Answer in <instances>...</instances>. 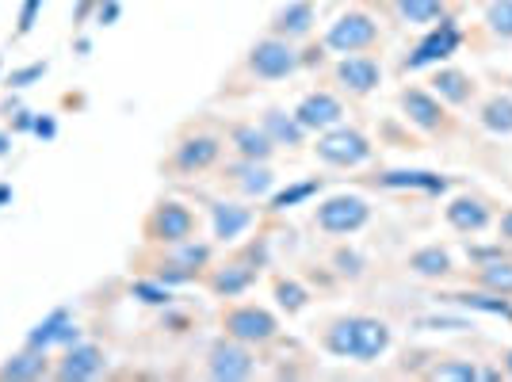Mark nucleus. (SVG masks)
Instances as JSON below:
<instances>
[{"instance_id": "obj_1", "label": "nucleus", "mask_w": 512, "mask_h": 382, "mask_svg": "<svg viewBox=\"0 0 512 382\" xmlns=\"http://www.w3.org/2000/svg\"><path fill=\"white\" fill-rule=\"evenodd\" d=\"M390 344H394L390 325L371 314H341V318L325 321V329H321V348L337 360L375 363L390 352Z\"/></svg>"}, {"instance_id": "obj_2", "label": "nucleus", "mask_w": 512, "mask_h": 382, "mask_svg": "<svg viewBox=\"0 0 512 382\" xmlns=\"http://www.w3.org/2000/svg\"><path fill=\"white\" fill-rule=\"evenodd\" d=\"M321 43H325V50H333V54H367V50H379L383 46V27H379V20L371 12L348 8V12H341L337 20L329 23V31H325Z\"/></svg>"}, {"instance_id": "obj_3", "label": "nucleus", "mask_w": 512, "mask_h": 382, "mask_svg": "<svg viewBox=\"0 0 512 382\" xmlns=\"http://www.w3.org/2000/svg\"><path fill=\"white\" fill-rule=\"evenodd\" d=\"M245 69L256 81H287L302 69V54L295 50L291 39H279V35H264L249 46L245 54Z\"/></svg>"}, {"instance_id": "obj_4", "label": "nucleus", "mask_w": 512, "mask_h": 382, "mask_svg": "<svg viewBox=\"0 0 512 382\" xmlns=\"http://www.w3.org/2000/svg\"><path fill=\"white\" fill-rule=\"evenodd\" d=\"M325 165H333V169H360L367 165L371 157H375V146H371V138L356 127H333V130H321L318 146H314Z\"/></svg>"}, {"instance_id": "obj_5", "label": "nucleus", "mask_w": 512, "mask_h": 382, "mask_svg": "<svg viewBox=\"0 0 512 382\" xmlns=\"http://www.w3.org/2000/svg\"><path fill=\"white\" fill-rule=\"evenodd\" d=\"M398 107H402V115H406L413 127L432 134V138H448L451 130H455V119L448 115V104H444L436 92H428V88L406 85L398 92Z\"/></svg>"}, {"instance_id": "obj_6", "label": "nucleus", "mask_w": 512, "mask_h": 382, "mask_svg": "<svg viewBox=\"0 0 512 382\" xmlns=\"http://www.w3.org/2000/svg\"><path fill=\"white\" fill-rule=\"evenodd\" d=\"M367 222H371V203L360 199V195H329L314 211V226H318L321 234L333 237L360 234Z\"/></svg>"}, {"instance_id": "obj_7", "label": "nucleus", "mask_w": 512, "mask_h": 382, "mask_svg": "<svg viewBox=\"0 0 512 382\" xmlns=\"http://www.w3.org/2000/svg\"><path fill=\"white\" fill-rule=\"evenodd\" d=\"M333 85L352 100H363L383 85V62L371 54H341V62L333 65Z\"/></svg>"}, {"instance_id": "obj_8", "label": "nucleus", "mask_w": 512, "mask_h": 382, "mask_svg": "<svg viewBox=\"0 0 512 382\" xmlns=\"http://www.w3.org/2000/svg\"><path fill=\"white\" fill-rule=\"evenodd\" d=\"M222 329H226V337L241 340V344H268V340H276L279 321L264 306H230V310H222Z\"/></svg>"}, {"instance_id": "obj_9", "label": "nucleus", "mask_w": 512, "mask_h": 382, "mask_svg": "<svg viewBox=\"0 0 512 382\" xmlns=\"http://www.w3.org/2000/svg\"><path fill=\"white\" fill-rule=\"evenodd\" d=\"M459 43H463V27L451 20V16H440V23H436L425 39L417 43V50H413L406 62H402V69H406V73H413V69H425V65L448 62L451 54L459 50Z\"/></svg>"}, {"instance_id": "obj_10", "label": "nucleus", "mask_w": 512, "mask_h": 382, "mask_svg": "<svg viewBox=\"0 0 512 382\" xmlns=\"http://www.w3.org/2000/svg\"><path fill=\"white\" fill-rule=\"evenodd\" d=\"M256 371V360H253V344H241L234 337H222L211 344V352H207V375L218 382H241L249 379Z\"/></svg>"}, {"instance_id": "obj_11", "label": "nucleus", "mask_w": 512, "mask_h": 382, "mask_svg": "<svg viewBox=\"0 0 512 382\" xmlns=\"http://www.w3.org/2000/svg\"><path fill=\"white\" fill-rule=\"evenodd\" d=\"M146 237L157 245H180V241H192L195 237V214L184 203H157L146 218Z\"/></svg>"}, {"instance_id": "obj_12", "label": "nucleus", "mask_w": 512, "mask_h": 382, "mask_svg": "<svg viewBox=\"0 0 512 382\" xmlns=\"http://www.w3.org/2000/svg\"><path fill=\"white\" fill-rule=\"evenodd\" d=\"M218 157H222V138L218 134H188L172 146L169 165L184 176H192V172H207Z\"/></svg>"}, {"instance_id": "obj_13", "label": "nucleus", "mask_w": 512, "mask_h": 382, "mask_svg": "<svg viewBox=\"0 0 512 382\" xmlns=\"http://www.w3.org/2000/svg\"><path fill=\"white\" fill-rule=\"evenodd\" d=\"M444 222H448L455 234H482V230H490L493 222V203L486 195L463 191V195H455L448 207H444Z\"/></svg>"}, {"instance_id": "obj_14", "label": "nucleus", "mask_w": 512, "mask_h": 382, "mask_svg": "<svg viewBox=\"0 0 512 382\" xmlns=\"http://www.w3.org/2000/svg\"><path fill=\"white\" fill-rule=\"evenodd\" d=\"M295 119H299L310 134L341 127L344 123L341 96H333V92H306V96L299 100V107H295Z\"/></svg>"}, {"instance_id": "obj_15", "label": "nucleus", "mask_w": 512, "mask_h": 382, "mask_svg": "<svg viewBox=\"0 0 512 382\" xmlns=\"http://www.w3.org/2000/svg\"><path fill=\"white\" fill-rule=\"evenodd\" d=\"M314 0H291V4H283L272 23H268V35H279V39H291V43H299L306 39L310 31H314Z\"/></svg>"}, {"instance_id": "obj_16", "label": "nucleus", "mask_w": 512, "mask_h": 382, "mask_svg": "<svg viewBox=\"0 0 512 382\" xmlns=\"http://www.w3.org/2000/svg\"><path fill=\"white\" fill-rule=\"evenodd\" d=\"M104 352L96 348V344H69V352L62 356V363H58V371H54V379L62 382H81V379H96L100 371H104Z\"/></svg>"}, {"instance_id": "obj_17", "label": "nucleus", "mask_w": 512, "mask_h": 382, "mask_svg": "<svg viewBox=\"0 0 512 382\" xmlns=\"http://www.w3.org/2000/svg\"><path fill=\"white\" fill-rule=\"evenodd\" d=\"M81 340V329L73 325V318H69V310H54L46 321H39L31 333H27V348H39V352H46L50 344H77Z\"/></svg>"}, {"instance_id": "obj_18", "label": "nucleus", "mask_w": 512, "mask_h": 382, "mask_svg": "<svg viewBox=\"0 0 512 382\" xmlns=\"http://www.w3.org/2000/svg\"><path fill=\"white\" fill-rule=\"evenodd\" d=\"M230 146H234V153L241 157V161H272V153H276V142L268 138V130L256 127V123H237V127H230Z\"/></svg>"}, {"instance_id": "obj_19", "label": "nucleus", "mask_w": 512, "mask_h": 382, "mask_svg": "<svg viewBox=\"0 0 512 382\" xmlns=\"http://www.w3.org/2000/svg\"><path fill=\"white\" fill-rule=\"evenodd\" d=\"M432 85H436V96L451 107H467L478 96V81L463 69H436Z\"/></svg>"}, {"instance_id": "obj_20", "label": "nucleus", "mask_w": 512, "mask_h": 382, "mask_svg": "<svg viewBox=\"0 0 512 382\" xmlns=\"http://www.w3.org/2000/svg\"><path fill=\"white\" fill-rule=\"evenodd\" d=\"M211 226H214V237H218L222 245H230V241H237V237L253 226V211L241 207V203H214Z\"/></svg>"}, {"instance_id": "obj_21", "label": "nucleus", "mask_w": 512, "mask_h": 382, "mask_svg": "<svg viewBox=\"0 0 512 382\" xmlns=\"http://www.w3.org/2000/svg\"><path fill=\"white\" fill-rule=\"evenodd\" d=\"M230 180H234V188L241 191V195H249V199L268 195V191L276 188V176H272V169H268L264 161H241V157H237V165H230Z\"/></svg>"}, {"instance_id": "obj_22", "label": "nucleus", "mask_w": 512, "mask_h": 382, "mask_svg": "<svg viewBox=\"0 0 512 382\" xmlns=\"http://www.w3.org/2000/svg\"><path fill=\"white\" fill-rule=\"evenodd\" d=\"M260 127L268 130V138H272L276 146H291V149L302 146V142H306V134H310V130L295 119V111L287 115L283 107H268V111L260 115Z\"/></svg>"}, {"instance_id": "obj_23", "label": "nucleus", "mask_w": 512, "mask_h": 382, "mask_svg": "<svg viewBox=\"0 0 512 382\" xmlns=\"http://www.w3.org/2000/svg\"><path fill=\"white\" fill-rule=\"evenodd\" d=\"M256 279V268L249 260H230V264H222V268H214L211 276V291L222 298H234L241 291H249Z\"/></svg>"}, {"instance_id": "obj_24", "label": "nucleus", "mask_w": 512, "mask_h": 382, "mask_svg": "<svg viewBox=\"0 0 512 382\" xmlns=\"http://www.w3.org/2000/svg\"><path fill=\"white\" fill-rule=\"evenodd\" d=\"M478 127L497 134V138H509L512 134V96L505 92H493L478 104Z\"/></svg>"}, {"instance_id": "obj_25", "label": "nucleus", "mask_w": 512, "mask_h": 382, "mask_svg": "<svg viewBox=\"0 0 512 382\" xmlns=\"http://www.w3.org/2000/svg\"><path fill=\"white\" fill-rule=\"evenodd\" d=\"M406 268L413 272V276H421V279H448L451 272H455L451 253H448V249H440V245H425V249L409 253Z\"/></svg>"}, {"instance_id": "obj_26", "label": "nucleus", "mask_w": 512, "mask_h": 382, "mask_svg": "<svg viewBox=\"0 0 512 382\" xmlns=\"http://www.w3.org/2000/svg\"><path fill=\"white\" fill-rule=\"evenodd\" d=\"M390 8L406 27H428L448 16V0H390Z\"/></svg>"}, {"instance_id": "obj_27", "label": "nucleus", "mask_w": 512, "mask_h": 382, "mask_svg": "<svg viewBox=\"0 0 512 382\" xmlns=\"http://www.w3.org/2000/svg\"><path fill=\"white\" fill-rule=\"evenodd\" d=\"M455 306H467V310H478V314H493V318H512V298L509 295H497V291H463V295H444Z\"/></svg>"}, {"instance_id": "obj_28", "label": "nucleus", "mask_w": 512, "mask_h": 382, "mask_svg": "<svg viewBox=\"0 0 512 382\" xmlns=\"http://www.w3.org/2000/svg\"><path fill=\"white\" fill-rule=\"evenodd\" d=\"M379 188H421V191H444L448 188V176H436V172H383L375 180Z\"/></svg>"}, {"instance_id": "obj_29", "label": "nucleus", "mask_w": 512, "mask_h": 382, "mask_svg": "<svg viewBox=\"0 0 512 382\" xmlns=\"http://www.w3.org/2000/svg\"><path fill=\"white\" fill-rule=\"evenodd\" d=\"M474 283H478V287H486V291H497V295L512 298V260H490V264H478Z\"/></svg>"}, {"instance_id": "obj_30", "label": "nucleus", "mask_w": 512, "mask_h": 382, "mask_svg": "<svg viewBox=\"0 0 512 382\" xmlns=\"http://www.w3.org/2000/svg\"><path fill=\"white\" fill-rule=\"evenodd\" d=\"M39 375H46V352L39 348H27L23 356H12L0 367V379H39Z\"/></svg>"}, {"instance_id": "obj_31", "label": "nucleus", "mask_w": 512, "mask_h": 382, "mask_svg": "<svg viewBox=\"0 0 512 382\" xmlns=\"http://www.w3.org/2000/svg\"><path fill=\"white\" fill-rule=\"evenodd\" d=\"M482 23H486V31H490L493 39L512 43V0H486Z\"/></svg>"}, {"instance_id": "obj_32", "label": "nucleus", "mask_w": 512, "mask_h": 382, "mask_svg": "<svg viewBox=\"0 0 512 382\" xmlns=\"http://www.w3.org/2000/svg\"><path fill=\"white\" fill-rule=\"evenodd\" d=\"M276 298H279V306H283L287 314H295V310H302V306H306V298H310V295L302 291L295 279H279V283H276Z\"/></svg>"}, {"instance_id": "obj_33", "label": "nucleus", "mask_w": 512, "mask_h": 382, "mask_svg": "<svg viewBox=\"0 0 512 382\" xmlns=\"http://www.w3.org/2000/svg\"><path fill=\"white\" fill-rule=\"evenodd\" d=\"M318 188H321V180H306V184H299V188L283 191V195L272 199V211H287V207H295V203H302V199H310Z\"/></svg>"}, {"instance_id": "obj_34", "label": "nucleus", "mask_w": 512, "mask_h": 382, "mask_svg": "<svg viewBox=\"0 0 512 382\" xmlns=\"http://www.w3.org/2000/svg\"><path fill=\"white\" fill-rule=\"evenodd\" d=\"M130 295H138L142 302H150V306H165L169 302V287H161V279L157 283H134Z\"/></svg>"}, {"instance_id": "obj_35", "label": "nucleus", "mask_w": 512, "mask_h": 382, "mask_svg": "<svg viewBox=\"0 0 512 382\" xmlns=\"http://www.w3.org/2000/svg\"><path fill=\"white\" fill-rule=\"evenodd\" d=\"M46 73V62H35V65H23V69H16L12 77H8V88H27L31 81H39Z\"/></svg>"}, {"instance_id": "obj_36", "label": "nucleus", "mask_w": 512, "mask_h": 382, "mask_svg": "<svg viewBox=\"0 0 512 382\" xmlns=\"http://www.w3.org/2000/svg\"><path fill=\"white\" fill-rule=\"evenodd\" d=\"M39 8H43V0H23L20 27H16V31H20V35H27V31H31V27H35V12H39Z\"/></svg>"}, {"instance_id": "obj_37", "label": "nucleus", "mask_w": 512, "mask_h": 382, "mask_svg": "<svg viewBox=\"0 0 512 382\" xmlns=\"http://www.w3.org/2000/svg\"><path fill=\"white\" fill-rule=\"evenodd\" d=\"M119 20V0H100V23Z\"/></svg>"}, {"instance_id": "obj_38", "label": "nucleus", "mask_w": 512, "mask_h": 382, "mask_svg": "<svg viewBox=\"0 0 512 382\" xmlns=\"http://www.w3.org/2000/svg\"><path fill=\"white\" fill-rule=\"evenodd\" d=\"M497 237H501V241H512V211L501 214V222H497Z\"/></svg>"}, {"instance_id": "obj_39", "label": "nucleus", "mask_w": 512, "mask_h": 382, "mask_svg": "<svg viewBox=\"0 0 512 382\" xmlns=\"http://www.w3.org/2000/svg\"><path fill=\"white\" fill-rule=\"evenodd\" d=\"M35 134L50 138V134H54V119H35Z\"/></svg>"}, {"instance_id": "obj_40", "label": "nucleus", "mask_w": 512, "mask_h": 382, "mask_svg": "<svg viewBox=\"0 0 512 382\" xmlns=\"http://www.w3.org/2000/svg\"><path fill=\"white\" fill-rule=\"evenodd\" d=\"M501 375H505V379H512V348L501 356Z\"/></svg>"}, {"instance_id": "obj_41", "label": "nucleus", "mask_w": 512, "mask_h": 382, "mask_svg": "<svg viewBox=\"0 0 512 382\" xmlns=\"http://www.w3.org/2000/svg\"><path fill=\"white\" fill-rule=\"evenodd\" d=\"M0 153H8V138L4 134H0Z\"/></svg>"}]
</instances>
